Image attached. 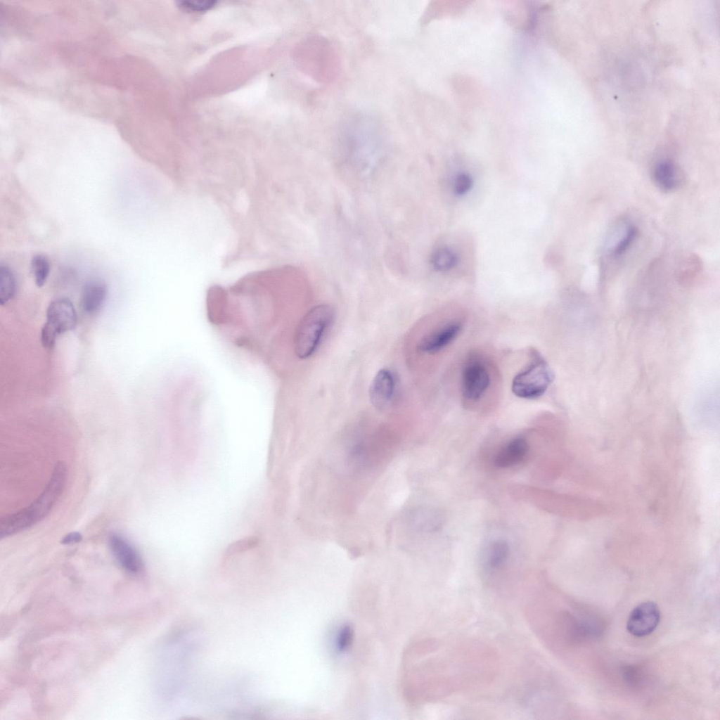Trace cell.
<instances>
[{"label": "cell", "mask_w": 720, "mask_h": 720, "mask_svg": "<svg viewBox=\"0 0 720 720\" xmlns=\"http://www.w3.org/2000/svg\"><path fill=\"white\" fill-rule=\"evenodd\" d=\"M67 477L66 465L58 462L43 491L29 506L1 519V539L24 531L45 518L62 494Z\"/></svg>", "instance_id": "6da1fadb"}, {"label": "cell", "mask_w": 720, "mask_h": 720, "mask_svg": "<svg viewBox=\"0 0 720 720\" xmlns=\"http://www.w3.org/2000/svg\"><path fill=\"white\" fill-rule=\"evenodd\" d=\"M333 307L320 304L311 308L302 319L295 332L294 350L300 359L310 357L319 348L334 319Z\"/></svg>", "instance_id": "7a4b0ae2"}, {"label": "cell", "mask_w": 720, "mask_h": 720, "mask_svg": "<svg viewBox=\"0 0 720 720\" xmlns=\"http://www.w3.org/2000/svg\"><path fill=\"white\" fill-rule=\"evenodd\" d=\"M77 321V312L72 302L68 298H58L52 301L46 310V322L41 331V342L47 349H51L58 337L72 330Z\"/></svg>", "instance_id": "3957f363"}, {"label": "cell", "mask_w": 720, "mask_h": 720, "mask_svg": "<svg viewBox=\"0 0 720 720\" xmlns=\"http://www.w3.org/2000/svg\"><path fill=\"white\" fill-rule=\"evenodd\" d=\"M553 379L548 364L542 359H535L524 371L514 378L512 391L523 399H536L546 391Z\"/></svg>", "instance_id": "277c9868"}, {"label": "cell", "mask_w": 720, "mask_h": 720, "mask_svg": "<svg viewBox=\"0 0 720 720\" xmlns=\"http://www.w3.org/2000/svg\"><path fill=\"white\" fill-rule=\"evenodd\" d=\"M660 621V610L652 601H646L636 606L630 612L626 629L636 637H643L650 634L658 626Z\"/></svg>", "instance_id": "5b68a950"}, {"label": "cell", "mask_w": 720, "mask_h": 720, "mask_svg": "<svg viewBox=\"0 0 720 720\" xmlns=\"http://www.w3.org/2000/svg\"><path fill=\"white\" fill-rule=\"evenodd\" d=\"M489 384V373L482 362L471 360L465 365L461 376V390L465 398L470 400L480 399Z\"/></svg>", "instance_id": "8992f818"}, {"label": "cell", "mask_w": 720, "mask_h": 720, "mask_svg": "<svg viewBox=\"0 0 720 720\" xmlns=\"http://www.w3.org/2000/svg\"><path fill=\"white\" fill-rule=\"evenodd\" d=\"M396 378L387 368L380 369L371 382L368 396L371 404L378 410L387 409L396 392Z\"/></svg>", "instance_id": "52a82bcc"}, {"label": "cell", "mask_w": 720, "mask_h": 720, "mask_svg": "<svg viewBox=\"0 0 720 720\" xmlns=\"http://www.w3.org/2000/svg\"><path fill=\"white\" fill-rule=\"evenodd\" d=\"M108 545L113 557L126 572L138 574L142 571V559L136 548L126 539L113 533L109 536Z\"/></svg>", "instance_id": "ba28073f"}, {"label": "cell", "mask_w": 720, "mask_h": 720, "mask_svg": "<svg viewBox=\"0 0 720 720\" xmlns=\"http://www.w3.org/2000/svg\"><path fill=\"white\" fill-rule=\"evenodd\" d=\"M458 322H450L425 335L419 342L418 349L425 354L438 352L453 342L461 331Z\"/></svg>", "instance_id": "9c48e42d"}, {"label": "cell", "mask_w": 720, "mask_h": 720, "mask_svg": "<svg viewBox=\"0 0 720 720\" xmlns=\"http://www.w3.org/2000/svg\"><path fill=\"white\" fill-rule=\"evenodd\" d=\"M682 179L679 167L671 160H661L653 167V181L664 192H671L678 188Z\"/></svg>", "instance_id": "30bf717a"}, {"label": "cell", "mask_w": 720, "mask_h": 720, "mask_svg": "<svg viewBox=\"0 0 720 720\" xmlns=\"http://www.w3.org/2000/svg\"><path fill=\"white\" fill-rule=\"evenodd\" d=\"M107 295L106 285L98 280L88 281L82 288L80 303L82 310L89 314L96 313Z\"/></svg>", "instance_id": "8fae6325"}, {"label": "cell", "mask_w": 720, "mask_h": 720, "mask_svg": "<svg viewBox=\"0 0 720 720\" xmlns=\"http://www.w3.org/2000/svg\"><path fill=\"white\" fill-rule=\"evenodd\" d=\"M528 444L523 438L509 442L496 454L494 463L499 468H508L520 462L528 451Z\"/></svg>", "instance_id": "7c38bea8"}, {"label": "cell", "mask_w": 720, "mask_h": 720, "mask_svg": "<svg viewBox=\"0 0 720 720\" xmlns=\"http://www.w3.org/2000/svg\"><path fill=\"white\" fill-rule=\"evenodd\" d=\"M439 515L429 509H417L411 513V525L417 530L424 532L434 531L440 525Z\"/></svg>", "instance_id": "4fadbf2b"}, {"label": "cell", "mask_w": 720, "mask_h": 720, "mask_svg": "<svg viewBox=\"0 0 720 720\" xmlns=\"http://www.w3.org/2000/svg\"><path fill=\"white\" fill-rule=\"evenodd\" d=\"M638 234V230L633 224H629L625 231L618 238L615 243L610 248V255L614 258L623 256L633 245Z\"/></svg>", "instance_id": "5bb4252c"}, {"label": "cell", "mask_w": 720, "mask_h": 720, "mask_svg": "<svg viewBox=\"0 0 720 720\" xmlns=\"http://www.w3.org/2000/svg\"><path fill=\"white\" fill-rule=\"evenodd\" d=\"M458 262L456 254L448 248L435 250L430 257V263L437 271H446L454 267Z\"/></svg>", "instance_id": "9a60e30c"}, {"label": "cell", "mask_w": 720, "mask_h": 720, "mask_svg": "<svg viewBox=\"0 0 720 720\" xmlns=\"http://www.w3.org/2000/svg\"><path fill=\"white\" fill-rule=\"evenodd\" d=\"M16 283L15 276L6 266H0V303L4 305L8 303L15 293Z\"/></svg>", "instance_id": "2e32d148"}, {"label": "cell", "mask_w": 720, "mask_h": 720, "mask_svg": "<svg viewBox=\"0 0 720 720\" xmlns=\"http://www.w3.org/2000/svg\"><path fill=\"white\" fill-rule=\"evenodd\" d=\"M31 268L35 284L38 287H42L50 272V264L48 258L41 254L34 255L31 260Z\"/></svg>", "instance_id": "e0dca14e"}, {"label": "cell", "mask_w": 720, "mask_h": 720, "mask_svg": "<svg viewBox=\"0 0 720 720\" xmlns=\"http://www.w3.org/2000/svg\"><path fill=\"white\" fill-rule=\"evenodd\" d=\"M509 546L506 541L501 540L494 542L490 548L487 560L489 568L496 570L502 566L507 560Z\"/></svg>", "instance_id": "ac0fdd59"}, {"label": "cell", "mask_w": 720, "mask_h": 720, "mask_svg": "<svg viewBox=\"0 0 720 720\" xmlns=\"http://www.w3.org/2000/svg\"><path fill=\"white\" fill-rule=\"evenodd\" d=\"M473 184V179L470 175L465 173L458 174L454 182V193L458 195H462L468 192Z\"/></svg>", "instance_id": "d6986e66"}, {"label": "cell", "mask_w": 720, "mask_h": 720, "mask_svg": "<svg viewBox=\"0 0 720 720\" xmlns=\"http://www.w3.org/2000/svg\"><path fill=\"white\" fill-rule=\"evenodd\" d=\"M215 1H181L179 6L191 11H204L214 6Z\"/></svg>", "instance_id": "ffe728a7"}, {"label": "cell", "mask_w": 720, "mask_h": 720, "mask_svg": "<svg viewBox=\"0 0 720 720\" xmlns=\"http://www.w3.org/2000/svg\"><path fill=\"white\" fill-rule=\"evenodd\" d=\"M353 631L350 626L342 627L337 636L336 646L340 651H345L350 646L352 641Z\"/></svg>", "instance_id": "44dd1931"}, {"label": "cell", "mask_w": 720, "mask_h": 720, "mask_svg": "<svg viewBox=\"0 0 720 720\" xmlns=\"http://www.w3.org/2000/svg\"><path fill=\"white\" fill-rule=\"evenodd\" d=\"M82 536L80 533L76 532H70L65 536H64V538L61 541V543L63 544H75L79 542L82 540Z\"/></svg>", "instance_id": "7402d4cb"}]
</instances>
